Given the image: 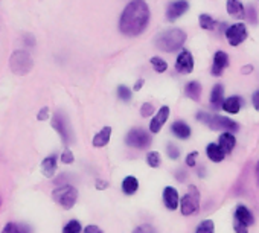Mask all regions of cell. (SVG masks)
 <instances>
[{
	"instance_id": "6da1fadb",
	"label": "cell",
	"mask_w": 259,
	"mask_h": 233,
	"mask_svg": "<svg viewBox=\"0 0 259 233\" xmlns=\"http://www.w3.org/2000/svg\"><path fill=\"white\" fill-rule=\"evenodd\" d=\"M150 22V8L145 0H132L123 10L119 22V29L126 37L141 35Z\"/></svg>"
},
{
	"instance_id": "7a4b0ae2",
	"label": "cell",
	"mask_w": 259,
	"mask_h": 233,
	"mask_svg": "<svg viewBox=\"0 0 259 233\" xmlns=\"http://www.w3.org/2000/svg\"><path fill=\"white\" fill-rule=\"evenodd\" d=\"M186 41V34L182 29H168L165 32H162L160 35H157L156 38V48L163 51V52H176L179 49L183 48Z\"/></svg>"
},
{
	"instance_id": "3957f363",
	"label": "cell",
	"mask_w": 259,
	"mask_h": 233,
	"mask_svg": "<svg viewBox=\"0 0 259 233\" xmlns=\"http://www.w3.org/2000/svg\"><path fill=\"white\" fill-rule=\"evenodd\" d=\"M197 119L207 125L210 130H223V131H238L239 130V125L236 122H233L232 119L229 118H224V116H218V114H210V113H206V111H200L197 114Z\"/></svg>"
},
{
	"instance_id": "277c9868",
	"label": "cell",
	"mask_w": 259,
	"mask_h": 233,
	"mask_svg": "<svg viewBox=\"0 0 259 233\" xmlns=\"http://www.w3.org/2000/svg\"><path fill=\"white\" fill-rule=\"evenodd\" d=\"M32 66H34V61H32L29 52H26V51H16L11 55L10 67H11V70L16 75H20V76L28 75L32 70Z\"/></svg>"
},
{
	"instance_id": "5b68a950",
	"label": "cell",
	"mask_w": 259,
	"mask_h": 233,
	"mask_svg": "<svg viewBox=\"0 0 259 233\" xmlns=\"http://www.w3.org/2000/svg\"><path fill=\"white\" fill-rule=\"evenodd\" d=\"M54 200L63 207V209H72L73 204L76 203V198H78V191L70 186V184H64V186H60L54 191L52 194Z\"/></svg>"
},
{
	"instance_id": "8992f818",
	"label": "cell",
	"mask_w": 259,
	"mask_h": 233,
	"mask_svg": "<svg viewBox=\"0 0 259 233\" xmlns=\"http://www.w3.org/2000/svg\"><path fill=\"white\" fill-rule=\"evenodd\" d=\"M200 207V192L198 189L191 184L189 186V192L180 200V209H182V213L185 216H189L192 213H195Z\"/></svg>"
},
{
	"instance_id": "52a82bcc",
	"label": "cell",
	"mask_w": 259,
	"mask_h": 233,
	"mask_svg": "<svg viewBox=\"0 0 259 233\" xmlns=\"http://www.w3.org/2000/svg\"><path fill=\"white\" fill-rule=\"evenodd\" d=\"M52 127L55 131H58V134L61 136L64 145H70L73 136H72V131H70V125H69V121L64 116L63 111H57L52 118Z\"/></svg>"
},
{
	"instance_id": "ba28073f",
	"label": "cell",
	"mask_w": 259,
	"mask_h": 233,
	"mask_svg": "<svg viewBox=\"0 0 259 233\" xmlns=\"http://www.w3.org/2000/svg\"><path fill=\"white\" fill-rule=\"evenodd\" d=\"M125 144H126L128 147H132V148L144 150V148H147V147L151 144V137H150V134H148L145 130H142V128H135V130H132V131H130V133L126 134Z\"/></svg>"
},
{
	"instance_id": "9c48e42d",
	"label": "cell",
	"mask_w": 259,
	"mask_h": 233,
	"mask_svg": "<svg viewBox=\"0 0 259 233\" xmlns=\"http://www.w3.org/2000/svg\"><path fill=\"white\" fill-rule=\"evenodd\" d=\"M224 34H226L230 46H239L247 38V28L242 23H236V25L229 26Z\"/></svg>"
},
{
	"instance_id": "30bf717a",
	"label": "cell",
	"mask_w": 259,
	"mask_h": 233,
	"mask_svg": "<svg viewBox=\"0 0 259 233\" xmlns=\"http://www.w3.org/2000/svg\"><path fill=\"white\" fill-rule=\"evenodd\" d=\"M189 8V4L186 0H177V2H172L169 7H168V11H166V19L169 22H174L177 20L179 17H182Z\"/></svg>"
},
{
	"instance_id": "8fae6325",
	"label": "cell",
	"mask_w": 259,
	"mask_h": 233,
	"mask_svg": "<svg viewBox=\"0 0 259 233\" xmlns=\"http://www.w3.org/2000/svg\"><path fill=\"white\" fill-rule=\"evenodd\" d=\"M176 69L180 73H191L194 70V58H192L189 51H182L180 52V55L177 58V63H176Z\"/></svg>"
},
{
	"instance_id": "7c38bea8",
	"label": "cell",
	"mask_w": 259,
	"mask_h": 233,
	"mask_svg": "<svg viewBox=\"0 0 259 233\" xmlns=\"http://www.w3.org/2000/svg\"><path fill=\"white\" fill-rule=\"evenodd\" d=\"M168 118H169V107H166V105L160 107V110L157 111V114L154 116V119L150 124V131L151 133H159L162 130V127L166 124Z\"/></svg>"
},
{
	"instance_id": "4fadbf2b",
	"label": "cell",
	"mask_w": 259,
	"mask_h": 233,
	"mask_svg": "<svg viewBox=\"0 0 259 233\" xmlns=\"http://www.w3.org/2000/svg\"><path fill=\"white\" fill-rule=\"evenodd\" d=\"M229 66V55L223 51H218L213 57V64H212V75L213 76H221L224 69Z\"/></svg>"
},
{
	"instance_id": "5bb4252c",
	"label": "cell",
	"mask_w": 259,
	"mask_h": 233,
	"mask_svg": "<svg viewBox=\"0 0 259 233\" xmlns=\"http://www.w3.org/2000/svg\"><path fill=\"white\" fill-rule=\"evenodd\" d=\"M163 203H165V206L169 209V210H176L180 204V200H179V192H177V189H174L172 186H168V188H165V191H163Z\"/></svg>"
},
{
	"instance_id": "9a60e30c",
	"label": "cell",
	"mask_w": 259,
	"mask_h": 233,
	"mask_svg": "<svg viewBox=\"0 0 259 233\" xmlns=\"http://www.w3.org/2000/svg\"><path fill=\"white\" fill-rule=\"evenodd\" d=\"M235 222H239V224L248 227L254 222V218L245 206H238L235 210Z\"/></svg>"
},
{
	"instance_id": "2e32d148",
	"label": "cell",
	"mask_w": 259,
	"mask_h": 233,
	"mask_svg": "<svg viewBox=\"0 0 259 233\" xmlns=\"http://www.w3.org/2000/svg\"><path fill=\"white\" fill-rule=\"evenodd\" d=\"M227 13L230 17L236 20H244L245 19V8L239 0H227Z\"/></svg>"
},
{
	"instance_id": "e0dca14e",
	"label": "cell",
	"mask_w": 259,
	"mask_h": 233,
	"mask_svg": "<svg viewBox=\"0 0 259 233\" xmlns=\"http://www.w3.org/2000/svg\"><path fill=\"white\" fill-rule=\"evenodd\" d=\"M244 105V99L239 98V96H230L227 99H224V104H223V110L227 111V113H232V114H236L241 107Z\"/></svg>"
},
{
	"instance_id": "ac0fdd59",
	"label": "cell",
	"mask_w": 259,
	"mask_h": 233,
	"mask_svg": "<svg viewBox=\"0 0 259 233\" xmlns=\"http://www.w3.org/2000/svg\"><path fill=\"white\" fill-rule=\"evenodd\" d=\"M235 144H236V139L232 133H223L218 139V145L224 154H230L235 148Z\"/></svg>"
},
{
	"instance_id": "d6986e66",
	"label": "cell",
	"mask_w": 259,
	"mask_h": 233,
	"mask_svg": "<svg viewBox=\"0 0 259 233\" xmlns=\"http://www.w3.org/2000/svg\"><path fill=\"white\" fill-rule=\"evenodd\" d=\"M171 131H172V134L176 136V137H179V139H189V136H191V128H189V125L188 124H185L183 121H177V122H174L172 125H171Z\"/></svg>"
},
{
	"instance_id": "ffe728a7",
	"label": "cell",
	"mask_w": 259,
	"mask_h": 233,
	"mask_svg": "<svg viewBox=\"0 0 259 233\" xmlns=\"http://www.w3.org/2000/svg\"><path fill=\"white\" fill-rule=\"evenodd\" d=\"M111 127H104L95 137H93V147L95 148H102L105 147L108 142H110V137H111Z\"/></svg>"
},
{
	"instance_id": "44dd1931",
	"label": "cell",
	"mask_w": 259,
	"mask_h": 233,
	"mask_svg": "<svg viewBox=\"0 0 259 233\" xmlns=\"http://www.w3.org/2000/svg\"><path fill=\"white\" fill-rule=\"evenodd\" d=\"M224 87L221 84H217L213 88H212V93H210V104L213 108H223V104H224Z\"/></svg>"
},
{
	"instance_id": "7402d4cb",
	"label": "cell",
	"mask_w": 259,
	"mask_h": 233,
	"mask_svg": "<svg viewBox=\"0 0 259 233\" xmlns=\"http://www.w3.org/2000/svg\"><path fill=\"white\" fill-rule=\"evenodd\" d=\"M57 171V156H49L41 162V172L45 174V177L51 178L54 177Z\"/></svg>"
},
{
	"instance_id": "603a6c76",
	"label": "cell",
	"mask_w": 259,
	"mask_h": 233,
	"mask_svg": "<svg viewBox=\"0 0 259 233\" xmlns=\"http://www.w3.org/2000/svg\"><path fill=\"white\" fill-rule=\"evenodd\" d=\"M138 189H139V181H138L136 177L128 175V177L123 178V181H122V192H123V194H126V195H133V194L138 192Z\"/></svg>"
},
{
	"instance_id": "cb8c5ba5",
	"label": "cell",
	"mask_w": 259,
	"mask_h": 233,
	"mask_svg": "<svg viewBox=\"0 0 259 233\" xmlns=\"http://www.w3.org/2000/svg\"><path fill=\"white\" fill-rule=\"evenodd\" d=\"M206 154H207V157H209L212 162H215V163L223 162L224 157H226V154L223 153V150L220 148L218 144H209V145L206 147Z\"/></svg>"
},
{
	"instance_id": "d4e9b609",
	"label": "cell",
	"mask_w": 259,
	"mask_h": 233,
	"mask_svg": "<svg viewBox=\"0 0 259 233\" xmlns=\"http://www.w3.org/2000/svg\"><path fill=\"white\" fill-rule=\"evenodd\" d=\"M2 233H32V228L26 224L19 222H8Z\"/></svg>"
},
{
	"instance_id": "484cf974",
	"label": "cell",
	"mask_w": 259,
	"mask_h": 233,
	"mask_svg": "<svg viewBox=\"0 0 259 233\" xmlns=\"http://www.w3.org/2000/svg\"><path fill=\"white\" fill-rule=\"evenodd\" d=\"M185 93H186L188 98H191V99H194V101H198V99H200V95H201V85H200V82L191 81L189 84H186Z\"/></svg>"
},
{
	"instance_id": "4316f807",
	"label": "cell",
	"mask_w": 259,
	"mask_h": 233,
	"mask_svg": "<svg viewBox=\"0 0 259 233\" xmlns=\"http://www.w3.org/2000/svg\"><path fill=\"white\" fill-rule=\"evenodd\" d=\"M195 233H215V224L212 219H204L198 224Z\"/></svg>"
},
{
	"instance_id": "83f0119b",
	"label": "cell",
	"mask_w": 259,
	"mask_h": 233,
	"mask_svg": "<svg viewBox=\"0 0 259 233\" xmlns=\"http://www.w3.org/2000/svg\"><path fill=\"white\" fill-rule=\"evenodd\" d=\"M81 230H82V227H81L79 221L72 219V221H69V222L64 225L63 233H81Z\"/></svg>"
},
{
	"instance_id": "f1b7e54d",
	"label": "cell",
	"mask_w": 259,
	"mask_h": 233,
	"mask_svg": "<svg viewBox=\"0 0 259 233\" xmlns=\"http://www.w3.org/2000/svg\"><path fill=\"white\" fill-rule=\"evenodd\" d=\"M215 25H217V22L210 17V16H207V14H201L200 16V26L203 28V29H213L215 28Z\"/></svg>"
},
{
	"instance_id": "f546056e",
	"label": "cell",
	"mask_w": 259,
	"mask_h": 233,
	"mask_svg": "<svg viewBox=\"0 0 259 233\" xmlns=\"http://www.w3.org/2000/svg\"><path fill=\"white\" fill-rule=\"evenodd\" d=\"M151 66L154 67V70H156L157 73H163V72L168 69L166 61H163V60L159 58V57H153V58H151Z\"/></svg>"
},
{
	"instance_id": "4dcf8cb0",
	"label": "cell",
	"mask_w": 259,
	"mask_h": 233,
	"mask_svg": "<svg viewBox=\"0 0 259 233\" xmlns=\"http://www.w3.org/2000/svg\"><path fill=\"white\" fill-rule=\"evenodd\" d=\"M147 163H148L151 168H159V166H160V154H159L157 151L148 153V156H147Z\"/></svg>"
},
{
	"instance_id": "1f68e13d",
	"label": "cell",
	"mask_w": 259,
	"mask_h": 233,
	"mask_svg": "<svg viewBox=\"0 0 259 233\" xmlns=\"http://www.w3.org/2000/svg\"><path fill=\"white\" fill-rule=\"evenodd\" d=\"M117 96H119V99L128 102L130 99H132V90H130L126 85H119L117 87Z\"/></svg>"
},
{
	"instance_id": "d6a6232c",
	"label": "cell",
	"mask_w": 259,
	"mask_h": 233,
	"mask_svg": "<svg viewBox=\"0 0 259 233\" xmlns=\"http://www.w3.org/2000/svg\"><path fill=\"white\" fill-rule=\"evenodd\" d=\"M245 19L248 20V22H251V23H256L257 22V14H256V10L250 5V7H247V10H245Z\"/></svg>"
},
{
	"instance_id": "836d02e7",
	"label": "cell",
	"mask_w": 259,
	"mask_h": 233,
	"mask_svg": "<svg viewBox=\"0 0 259 233\" xmlns=\"http://www.w3.org/2000/svg\"><path fill=\"white\" fill-rule=\"evenodd\" d=\"M166 153H168L169 159H172V160H177V159H179V156H180V151H179V148H177L176 145H172V144L166 147Z\"/></svg>"
},
{
	"instance_id": "e575fe53",
	"label": "cell",
	"mask_w": 259,
	"mask_h": 233,
	"mask_svg": "<svg viewBox=\"0 0 259 233\" xmlns=\"http://www.w3.org/2000/svg\"><path fill=\"white\" fill-rule=\"evenodd\" d=\"M153 111H154V107H153V104H148V102L144 104L142 108H141V114L144 116V118H148V116H151Z\"/></svg>"
},
{
	"instance_id": "d590c367",
	"label": "cell",
	"mask_w": 259,
	"mask_h": 233,
	"mask_svg": "<svg viewBox=\"0 0 259 233\" xmlns=\"http://www.w3.org/2000/svg\"><path fill=\"white\" fill-rule=\"evenodd\" d=\"M73 160H75V157H73L72 151L70 150H66L63 153V156H61V162L66 163V165H70V163H73Z\"/></svg>"
},
{
	"instance_id": "8d00e7d4",
	"label": "cell",
	"mask_w": 259,
	"mask_h": 233,
	"mask_svg": "<svg viewBox=\"0 0 259 233\" xmlns=\"http://www.w3.org/2000/svg\"><path fill=\"white\" fill-rule=\"evenodd\" d=\"M133 233H157L151 225H141V227H138Z\"/></svg>"
},
{
	"instance_id": "74e56055",
	"label": "cell",
	"mask_w": 259,
	"mask_h": 233,
	"mask_svg": "<svg viewBox=\"0 0 259 233\" xmlns=\"http://www.w3.org/2000/svg\"><path fill=\"white\" fill-rule=\"evenodd\" d=\"M197 156H198L197 151L191 153V154L188 156V159H186V165H188V166H195V163H197Z\"/></svg>"
},
{
	"instance_id": "f35d334b",
	"label": "cell",
	"mask_w": 259,
	"mask_h": 233,
	"mask_svg": "<svg viewBox=\"0 0 259 233\" xmlns=\"http://www.w3.org/2000/svg\"><path fill=\"white\" fill-rule=\"evenodd\" d=\"M48 116H49V108H48V107H43V108L38 111L37 119H38V121H45V119H48Z\"/></svg>"
},
{
	"instance_id": "ab89813d",
	"label": "cell",
	"mask_w": 259,
	"mask_h": 233,
	"mask_svg": "<svg viewBox=\"0 0 259 233\" xmlns=\"http://www.w3.org/2000/svg\"><path fill=\"white\" fill-rule=\"evenodd\" d=\"M23 40H25V44H26L28 48H31V46H34V44H35V38H34V35H32V34H25Z\"/></svg>"
},
{
	"instance_id": "60d3db41",
	"label": "cell",
	"mask_w": 259,
	"mask_h": 233,
	"mask_svg": "<svg viewBox=\"0 0 259 233\" xmlns=\"http://www.w3.org/2000/svg\"><path fill=\"white\" fill-rule=\"evenodd\" d=\"M84 233H104L98 225H87L84 228Z\"/></svg>"
},
{
	"instance_id": "b9f144b4",
	"label": "cell",
	"mask_w": 259,
	"mask_h": 233,
	"mask_svg": "<svg viewBox=\"0 0 259 233\" xmlns=\"http://www.w3.org/2000/svg\"><path fill=\"white\" fill-rule=\"evenodd\" d=\"M251 102H253V107L259 111V90L253 93V98H251Z\"/></svg>"
},
{
	"instance_id": "7bdbcfd3",
	"label": "cell",
	"mask_w": 259,
	"mask_h": 233,
	"mask_svg": "<svg viewBox=\"0 0 259 233\" xmlns=\"http://www.w3.org/2000/svg\"><path fill=\"white\" fill-rule=\"evenodd\" d=\"M96 189H99V191H102V189H105L107 186H108V183L107 181H104V180H96Z\"/></svg>"
},
{
	"instance_id": "ee69618b",
	"label": "cell",
	"mask_w": 259,
	"mask_h": 233,
	"mask_svg": "<svg viewBox=\"0 0 259 233\" xmlns=\"http://www.w3.org/2000/svg\"><path fill=\"white\" fill-rule=\"evenodd\" d=\"M251 70H253V67H251V66H244V67L241 69V73H244V75H248Z\"/></svg>"
},
{
	"instance_id": "f6af8a7d",
	"label": "cell",
	"mask_w": 259,
	"mask_h": 233,
	"mask_svg": "<svg viewBox=\"0 0 259 233\" xmlns=\"http://www.w3.org/2000/svg\"><path fill=\"white\" fill-rule=\"evenodd\" d=\"M144 82H145L144 79H139V81H138V82L135 84V91H139V90L142 88V85H144Z\"/></svg>"
},
{
	"instance_id": "bcb514c9",
	"label": "cell",
	"mask_w": 259,
	"mask_h": 233,
	"mask_svg": "<svg viewBox=\"0 0 259 233\" xmlns=\"http://www.w3.org/2000/svg\"><path fill=\"white\" fill-rule=\"evenodd\" d=\"M186 177V174L185 172H177V178H179V181H183V178Z\"/></svg>"
},
{
	"instance_id": "7dc6e473",
	"label": "cell",
	"mask_w": 259,
	"mask_h": 233,
	"mask_svg": "<svg viewBox=\"0 0 259 233\" xmlns=\"http://www.w3.org/2000/svg\"><path fill=\"white\" fill-rule=\"evenodd\" d=\"M256 175H257V181H259V162L256 165Z\"/></svg>"
},
{
	"instance_id": "c3c4849f",
	"label": "cell",
	"mask_w": 259,
	"mask_h": 233,
	"mask_svg": "<svg viewBox=\"0 0 259 233\" xmlns=\"http://www.w3.org/2000/svg\"><path fill=\"white\" fill-rule=\"evenodd\" d=\"M0 203H2V201H0Z\"/></svg>"
}]
</instances>
